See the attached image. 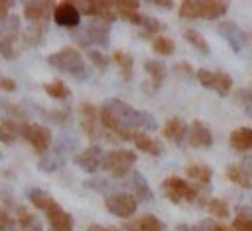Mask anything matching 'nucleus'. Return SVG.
<instances>
[{"instance_id": "aec40b11", "label": "nucleus", "mask_w": 252, "mask_h": 231, "mask_svg": "<svg viewBox=\"0 0 252 231\" xmlns=\"http://www.w3.org/2000/svg\"><path fill=\"white\" fill-rule=\"evenodd\" d=\"M12 205H14V213L12 215H14L16 223H18L20 231H43L39 217L32 209H28L24 205H18V203H12Z\"/></svg>"}, {"instance_id": "5701e85b", "label": "nucleus", "mask_w": 252, "mask_h": 231, "mask_svg": "<svg viewBox=\"0 0 252 231\" xmlns=\"http://www.w3.org/2000/svg\"><path fill=\"white\" fill-rule=\"evenodd\" d=\"M228 144H230L232 150H238V152L252 150V126L234 128L228 136Z\"/></svg>"}, {"instance_id": "58836bf2", "label": "nucleus", "mask_w": 252, "mask_h": 231, "mask_svg": "<svg viewBox=\"0 0 252 231\" xmlns=\"http://www.w3.org/2000/svg\"><path fill=\"white\" fill-rule=\"evenodd\" d=\"M232 231H252V217H242L236 215V219L232 221Z\"/></svg>"}, {"instance_id": "a211bd4d", "label": "nucleus", "mask_w": 252, "mask_h": 231, "mask_svg": "<svg viewBox=\"0 0 252 231\" xmlns=\"http://www.w3.org/2000/svg\"><path fill=\"white\" fill-rule=\"evenodd\" d=\"M187 142L197 148H209L213 146V132L201 120H193L187 130Z\"/></svg>"}, {"instance_id": "2f4dec72", "label": "nucleus", "mask_w": 252, "mask_h": 231, "mask_svg": "<svg viewBox=\"0 0 252 231\" xmlns=\"http://www.w3.org/2000/svg\"><path fill=\"white\" fill-rule=\"evenodd\" d=\"M226 178L232 182V184H236V186H240V188H244V190H250L252 188V180L246 176V172L240 168V166H236V164H232V166H228L226 168Z\"/></svg>"}, {"instance_id": "c756f323", "label": "nucleus", "mask_w": 252, "mask_h": 231, "mask_svg": "<svg viewBox=\"0 0 252 231\" xmlns=\"http://www.w3.org/2000/svg\"><path fill=\"white\" fill-rule=\"evenodd\" d=\"M43 91H45L51 99H59V101L71 97V89H69L61 79H53V81L45 83V85H43Z\"/></svg>"}, {"instance_id": "4468645a", "label": "nucleus", "mask_w": 252, "mask_h": 231, "mask_svg": "<svg viewBox=\"0 0 252 231\" xmlns=\"http://www.w3.org/2000/svg\"><path fill=\"white\" fill-rule=\"evenodd\" d=\"M217 32L226 39V43L230 45V49L234 53H240L244 49V45L248 43V34L240 26H236L234 22H230V20H222L219 24Z\"/></svg>"}, {"instance_id": "c03bdc74", "label": "nucleus", "mask_w": 252, "mask_h": 231, "mask_svg": "<svg viewBox=\"0 0 252 231\" xmlns=\"http://www.w3.org/2000/svg\"><path fill=\"white\" fill-rule=\"evenodd\" d=\"M175 71H179V73H183V75H193V67H191V63H187V61H179V63L175 65Z\"/></svg>"}, {"instance_id": "2eb2a0df", "label": "nucleus", "mask_w": 252, "mask_h": 231, "mask_svg": "<svg viewBox=\"0 0 252 231\" xmlns=\"http://www.w3.org/2000/svg\"><path fill=\"white\" fill-rule=\"evenodd\" d=\"M51 18L55 20L57 26H63V28H73L75 30V28L81 26V12L77 10L75 2H69V0L55 4Z\"/></svg>"}, {"instance_id": "4c0bfd02", "label": "nucleus", "mask_w": 252, "mask_h": 231, "mask_svg": "<svg viewBox=\"0 0 252 231\" xmlns=\"http://www.w3.org/2000/svg\"><path fill=\"white\" fill-rule=\"evenodd\" d=\"M45 118H49V120H53V122H57V124H65V122H69V118H71V111L69 109H65V111H49L47 115H43Z\"/></svg>"}, {"instance_id": "b1692460", "label": "nucleus", "mask_w": 252, "mask_h": 231, "mask_svg": "<svg viewBox=\"0 0 252 231\" xmlns=\"http://www.w3.org/2000/svg\"><path fill=\"white\" fill-rule=\"evenodd\" d=\"M132 142L136 144L138 150H142V152H146V154H150V156H159V154L163 152L161 142L154 140L152 136H148V134L142 132V130H136V132L132 134Z\"/></svg>"}, {"instance_id": "20e7f679", "label": "nucleus", "mask_w": 252, "mask_h": 231, "mask_svg": "<svg viewBox=\"0 0 252 231\" xmlns=\"http://www.w3.org/2000/svg\"><path fill=\"white\" fill-rule=\"evenodd\" d=\"M77 146V138L71 136L69 132H63L57 140H55V146L49 148V152H45L43 156H39V162H37V170L45 172V174H51V172H57L65 166L69 154L75 150Z\"/></svg>"}, {"instance_id": "c85d7f7f", "label": "nucleus", "mask_w": 252, "mask_h": 231, "mask_svg": "<svg viewBox=\"0 0 252 231\" xmlns=\"http://www.w3.org/2000/svg\"><path fill=\"white\" fill-rule=\"evenodd\" d=\"M144 69H146V73L150 75V81H152V85H154L156 89L165 81L167 69H165V65H163L161 61H158V59H148V61L144 63Z\"/></svg>"}, {"instance_id": "9d476101", "label": "nucleus", "mask_w": 252, "mask_h": 231, "mask_svg": "<svg viewBox=\"0 0 252 231\" xmlns=\"http://www.w3.org/2000/svg\"><path fill=\"white\" fill-rule=\"evenodd\" d=\"M22 38L20 32V18L8 16L4 22H0V55L6 59H14L18 51V39Z\"/></svg>"}, {"instance_id": "423d86ee", "label": "nucleus", "mask_w": 252, "mask_h": 231, "mask_svg": "<svg viewBox=\"0 0 252 231\" xmlns=\"http://www.w3.org/2000/svg\"><path fill=\"white\" fill-rule=\"evenodd\" d=\"M108 34H110V24H104L100 20H91L89 24L75 28L71 36L81 47H91V45L106 47L108 45Z\"/></svg>"}, {"instance_id": "a18cd8bd", "label": "nucleus", "mask_w": 252, "mask_h": 231, "mask_svg": "<svg viewBox=\"0 0 252 231\" xmlns=\"http://www.w3.org/2000/svg\"><path fill=\"white\" fill-rule=\"evenodd\" d=\"M177 231H205V227H203L201 221H199L197 225H185V223H179V225H177Z\"/></svg>"}, {"instance_id": "ddd939ff", "label": "nucleus", "mask_w": 252, "mask_h": 231, "mask_svg": "<svg viewBox=\"0 0 252 231\" xmlns=\"http://www.w3.org/2000/svg\"><path fill=\"white\" fill-rule=\"evenodd\" d=\"M104 207L108 213L126 219L138 209V199L128 192H114L110 195H104Z\"/></svg>"}, {"instance_id": "cd10ccee", "label": "nucleus", "mask_w": 252, "mask_h": 231, "mask_svg": "<svg viewBox=\"0 0 252 231\" xmlns=\"http://www.w3.org/2000/svg\"><path fill=\"white\" fill-rule=\"evenodd\" d=\"M45 24H30L24 32H22V41L30 47H37L41 41H43V36H45Z\"/></svg>"}, {"instance_id": "37998d69", "label": "nucleus", "mask_w": 252, "mask_h": 231, "mask_svg": "<svg viewBox=\"0 0 252 231\" xmlns=\"http://www.w3.org/2000/svg\"><path fill=\"white\" fill-rule=\"evenodd\" d=\"M240 168L246 172V176L252 180V154H246L244 158H242V164H240Z\"/></svg>"}, {"instance_id": "09e8293b", "label": "nucleus", "mask_w": 252, "mask_h": 231, "mask_svg": "<svg viewBox=\"0 0 252 231\" xmlns=\"http://www.w3.org/2000/svg\"><path fill=\"white\" fill-rule=\"evenodd\" d=\"M0 160H2V152H0Z\"/></svg>"}, {"instance_id": "f257e3e1", "label": "nucleus", "mask_w": 252, "mask_h": 231, "mask_svg": "<svg viewBox=\"0 0 252 231\" xmlns=\"http://www.w3.org/2000/svg\"><path fill=\"white\" fill-rule=\"evenodd\" d=\"M98 118L104 130H108L106 136H116L118 140H132L134 128L142 130H156L158 122L148 111H138L132 105L124 103L122 99H106L102 107L98 109Z\"/></svg>"}, {"instance_id": "f704fd0d", "label": "nucleus", "mask_w": 252, "mask_h": 231, "mask_svg": "<svg viewBox=\"0 0 252 231\" xmlns=\"http://www.w3.org/2000/svg\"><path fill=\"white\" fill-rule=\"evenodd\" d=\"M207 209H209L215 217H219V219H226V217L230 215V209H228L226 201H222V199H219V197L209 199V201H207Z\"/></svg>"}, {"instance_id": "e433bc0d", "label": "nucleus", "mask_w": 252, "mask_h": 231, "mask_svg": "<svg viewBox=\"0 0 252 231\" xmlns=\"http://www.w3.org/2000/svg\"><path fill=\"white\" fill-rule=\"evenodd\" d=\"M87 57H89V61H91L96 69H100V71H104V69L108 67V63H110V59H108L102 51H96V49H89V51H87Z\"/></svg>"}, {"instance_id": "dca6fc26", "label": "nucleus", "mask_w": 252, "mask_h": 231, "mask_svg": "<svg viewBox=\"0 0 252 231\" xmlns=\"http://www.w3.org/2000/svg\"><path fill=\"white\" fill-rule=\"evenodd\" d=\"M102 156H104L102 146L91 144V146H87L85 150H81L79 154H75L73 162H75L81 170H85L87 174H94V172L100 168V164H102Z\"/></svg>"}, {"instance_id": "bb28decb", "label": "nucleus", "mask_w": 252, "mask_h": 231, "mask_svg": "<svg viewBox=\"0 0 252 231\" xmlns=\"http://www.w3.org/2000/svg\"><path fill=\"white\" fill-rule=\"evenodd\" d=\"M185 174H187V178H191L199 184H209L213 178V168L203 162H191L185 166Z\"/></svg>"}, {"instance_id": "1a4fd4ad", "label": "nucleus", "mask_w": 252, "mask_h": 231, "mask_svg": "<svg viewBox=\"0 0 252 231\" xmlns=\"http://www.w3.org/2000/svg\"><path fill=\"white\" fill-rule=\"evenodd\" d=\"M22 138L26 142H30V146L33 148L35 154L43 156L45 152H49V148L53 146V134L47 126L39 124V122H22Z\"/></svg>"}, {"instance_id": "412c9836", "label": "nucleus", "mask_w": 252, "mask_h": 231, "mask_svg": "<svg viewBox=\"0 0 252 231\" xmlns=\"http://www.w3.org/2000/svg\"><path fill=\"white\" fill-rule=\"evenodd\" d=\"M187 130H189V126L181 118H169L163 126V136L167 140L175 142L177 146H183L187 142Z\"/></svg>"}, {"instance_id": "79ce46f5", "label": "nucleus", "mask_w": 252, "mask_h": 231, "mask_svg": "<svg viewBox=\"0 0 252 231\" xmlns=\"http://www.w3.org/2000/svg\"><path fill=\"white\" fill-rule=\"evenodd\" d=\"M14 4L16 2H12V0H0V22H4L8 18V14L14 8Z\"/></svg>"}, {"instance_id": "a19ab883", "label": "nucleus", "mask_w": 252, "mask_h": 231, "mask_svg": "<svg viewBox=\"0 0 252 231\" xmlns=\"http://www.w3.org/2000/svg\"><path fill=\"white\" fill-rule=\"evenodd\" d=\"M201 223H203L205 231H230L226 225H222V223H217V221H211V219H205V221H201Z\"/></svg>"}, {"instance_id": "9b49d317", "label": "nucleus", "mask_w": 252, "mask_h": 231, "mask_svg": "<svg viewBox=\"0 0 252 231\" xmlns=\"http://www.w3.org/2000/svg\"><path fill=\"white\" fill-rule=\"evenodd\" d=\"M197 81L201 83V87L211 89L215 93H219L220 97H226L232 89V77L224 71H211V69H197L195 71Z\"/></svg>"}, {"instance_id": "39448f33", "label": "nucleus", "mask_w": 252, "mask_h": 231, "mask_svg": "<svg viewBox=\"0 0 252 231\" xmlns=\"http://www.w3.org/2000/svg\"><path fill=\"white\" fill-rule=\"evenodd\" d=\"M228 10V2L219 0H185L179 6V16L183 20H219Z\"/></svg>"}, {"instance_id": "0eeeda50", "label": "nucleus", "mask_w": 252, "mask_h": 231, "mask_svg": "<svg viewBox=\"0 0 252 231\" xmlns=\"http://www.w3.org/2000/svg\"><path fill=\"white\" fill-rule=\"evenodd\" d=\"M136 152L134 150H126V148H118V150H110L102 156V164L100 168L104 172H110V176L114 180H124L130 172L132 166L136 162Z\"/></svg>"}, {"instance_id": "f3484780", "label": "nucleus", "mask_w": 252, "mask_h": 231, "mask_svg": "<svg viewBox=\"0 0 252 231\" xmlns=\"http://www.w3.org/2000/svg\"><path fill=\"white\" fill-rule=\"evenodd\" d=\"M53 2H26L24 18L30 24H47L49 16H53Z\"/></svg>"}, {"instance_id": "6ab92c4d", "label": "nucleus", "mask_w": 252, "mask_h": 231, "mask_svg": "<svg viewBox=\"0 0 252 231\" xmlns=\"http://www.w3.org/2000/svg\"><path fill=\"white\" fill-rule=\"evenodd\" d=\"M128 186H130V192L132 195L138 199V201H152L154 199V193H152V188L148 184V180L142 176V172L138 170H132L128 176Z\"/></svg>"}, {"instance_id": "49530a36", "label": "nucleus", "mask_w": 252, "mask_h": 231, "mask_svg": "<svg viewBox=\"0 0 252 231\" xmlns=\"http://www.w3.org/2000/svg\"><path fill=\"white\" fill-rule=\"evenodd\" d=\"M87 231H118L114 227H106V225H98V223H93L87 227Z\"/></svg>"}, {"instance_id": "6e6552de", "label": "nucleus", "mask_w": 252, "mask_h": 231, "mask_svg": "<svg viewBox=\"0 0 252 231\" xmlns=\"http://www.w3.org/2000/svg\"><path fill=\"white\" fill-rule=\"evenodd\" d=\"M161 190L165 193V197L173 203L179 201H197L201 197V192L197 186L189 184L187 180L179 178V176H169L161 182Z\"/></svg>"}, {"instance_id": "de8ad7c7", "label": "nucleus", "mask_w": 252, "mask_h": 231, "mask_svg": "<svg viewBox=\"0 0 252 231\" xmlns=\"http://www.w3.org/2000/svg\"><path fill=\"white\" fill-rule=\"evenodd\" d=\"M154 4L159 6V8H165V10H169L173 6V2H169V0H154Z\"/></svg>"}, {"instance_id": "7c9ffc66", "label": "nucleus", "mask_w": 252, "mask_h": 231, "mask_svg": "<svg viewBox=\"0 0 252 231\" xmlns=\"http://www.w3.org/2000/svg\"><path fill=\"white\" fill-rule=\"evenodd\" d=\"M183 38L199 51V53H205V55H209L211 53V45H209V41L205 39V36H201L197 30H185L183 32Z\"/></svg>"}, {"instance_id": "a878e982", "label": "nucleus", "mask_w": 252, "mask_h": 231, "mask_svg": "<svg viewBox=\"0 0 252 231\" xmlns=\"http://www.w3.org/2000/svg\"><path fill=\"white\" fill-rule=\"evenodd\" d=\"M112 61L116 63V67L120 71V77L124 81H130L132 75H134V57L130 53L122 51V49H116V51H112Z\"/></svg>"}, {"instance_id": "f8f14e48", "label": "nucleus", "mask_w": 252, "mask_h": 231, "mask_svg": "<svg viewBox=\"0 0 252 231\" xmlns=\"http://www.w3.org/2000/svg\"><path fill=\"white\" fill-rule=\"evenodd\" d=\"M79 115H81V122H79L81 130L87 134L89 140H93V144L96 140H100L102 136H106V132L100 124V118H98V109L93 103H83Z\"/></svg>"}, {"instance_id": "f03ea898", "label": "nucleus", "mask_w": 252, "mask_h": 231, "mask_svg": "<svg viewBox=\"0 0 252 231\" xmlns=\"http://www.w3.org/2000/svg\"><path fill=\"white\" fill-rule=\"evenodd\" d=\"M28 199L35 209L45 213L51 231H73V215L67 213L61 207V203L53 199L45 190H39V188L28 190Z\"/></svg>"}, {"instance_id": "473e14b6", "label": "nucleus", "mask_w": 252, "mask_h": 231, "mask_svg": "<svg viewBox=\"0 0 252 231\" xmlns=\"http://www.w3.org/2000/svg\"><path fill=\"white\" fill-rule=\"evenodd\" d=\"M152 47H154V51H158L159 55H171L173 49H175V43H173V39L167 38V36H156V38L152 39Z\"/></svg>"}, {"instance_id": "ea45409f", "label": "nucleus", "mask_w": 252, "mask_h": 231, "mask_svg": "<svg viewBox=\"0 0 252 231\" xmlns=\"http://www.w3.org/2000/svg\"><path fill=\"white\" fill-rule=\"evenodd\" d=\"M0 89L6 93H12V91H16V81L12 77H6L4 73H0Z\"/></svg>"}, {"instance_id": "c9c22d12", "label": "nucleus", "mask_w": 252, "mask_h": 231, "mask_svg": "<svg viewBox=\"0 0 252 231\" xmlns=\"http://www.w3.org/2000/svg\"><path fill=\"white\" fill-rule=\"evenodd\" d=\"M0 231H20L14 215L4 207H0Z\"/></svg>"}, {"instance_id": "72a5a7b5", "label": "nucleus", "mask_w": 252, "mask_h": 231, "mask_svg": "<svg viewBox=\"0 0 252 231\" xmlns=\"http://www.w3.org/2000/svg\"><path fill=\"white\" fill-rule=\"evenodd\" d=\"M234 99L244 109V113L248 116H252V87H240V89H236Z\"/></svg>"}, {"instance_id": "7ed1b4c3", "label": "nucleus", "mask_w": 252, "mask_h": 231, "mask_svg": "<svg viewBox=\"0 0 252 231\" xmlns=\"http://www.w3.org/2000/svg\"><path fill=\"white\" fill-rule=\"evenodd\" d=\"M47 63L55 67L61 73L71 75L77 81H87L89 79V67L83 61V55L75 47H63L51 55H47Z\"/></svg>"}, {"instance_id": "393cba45", "label": "nucleus", "mask_w": 252, "mask_h": 231, "mask_svg": "<svg viewBox=\"0 0 252 231\" xmlns=\"http://www.w3.org/2000/svg\"><path fill=\"white\" fill-rule=\"evenodd\" d=\"M18 138H22V122L4 116L0 120V142L2 144H12Z\"/></svg>"}, {"instance_id": "4be33fe9", "label": "nucleus", "mask_w": 252, "mask_h": 231, "mask_svg": "<svg viewBox=\"0 0 252 231\" xmlns=\"http://www.w3.org/2000/svg\"><path fill=\"white\" fill-rule=\"evenodd\" d=\"M165 225L156 215H142L134 221L124 223V231H163Z\"/></svg>"}]
</instances>
